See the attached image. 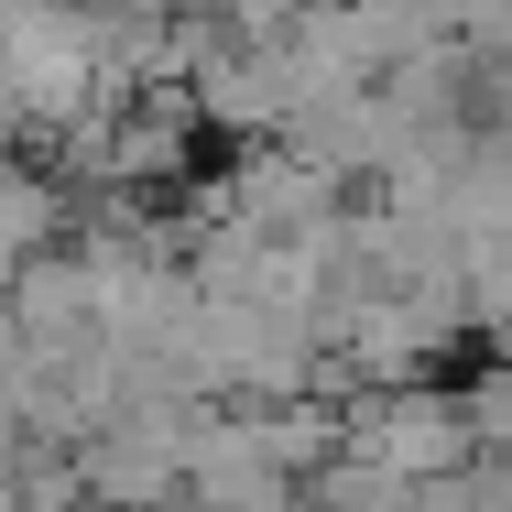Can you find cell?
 Returning <instances> with one entry per match:
<instances>
[{"mask_svg":"<svg viewBox=\"0 0 512 512\" xmlns=\"http://www.w3.org/2000/svg\"><path fill=\"white\" fill-rule=\"evenodd\" d=\"M131 512H142V502H131Z\"/></svg>","mask_w":512,"mask_h":512,"instance_id":"obj_1","label":"cell"}]
</instances>
